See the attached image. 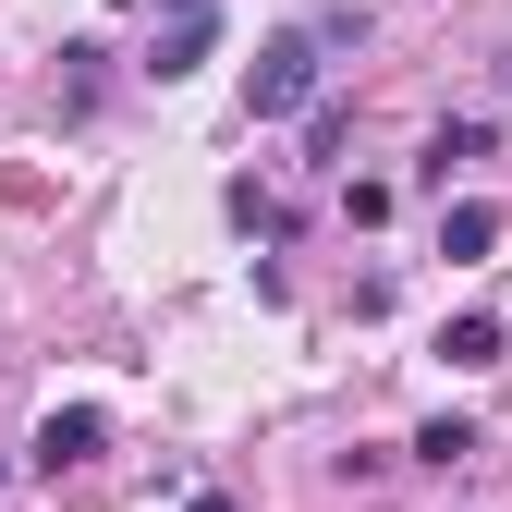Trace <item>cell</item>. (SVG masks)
<instances>
[{
	"mask_svg": "<svg viewBox=\"0 0 512 512\" xmlns=\"http://www.w3.org/2000/svg\"><path fill=\"white\" fill-rule=\"evenodd\" d=\"M317 98V37H269L244 61V122H293Z\"/></svg>",
	"mask_w": 512,
	"mask_h": 512,
	"instance_id": "1",
	"label": "cell"
},
{
	"mask_svg": "<svg viewBox=\"0 0 512 512\" xmlns=\"http://www.w3.org/2000/svg\"><path fill=\"white\" fill-rule=\"evenodd\" d=\"M208 49H220V0H171V25H159V49H147V74H159V86H183Z\"/></svg>",
	"mask_w": 512,
	"mask_h": 512,
	"instance_id": "2",
	"label": "cell"
},
{
	"mask_svg": "<svg viewBox=\"0 0 512 512\" xmlns=\"http://www.w3.org/2000/svg\"><path fill=\"white\" fill-rule=\"evenodd\" d=\"M98 439H110V415H98V403H49V415H37V476L98 464Z\"/></svg>",
	"mask_w": 512,
	"mask_h": 512,
	"instance_id": "3",
	"label": "cell"
},
{
	"mask_svg": "<svg viewBox=\"0 0 512 512\" xmlns=\"http://www.w3.org/2000/svg\"><path fill=\"white\" fill-rule=\"evenodd\" d=\"M500 342H512V330H500L488 305H476V317H452V330H439V354H452V366H500Z\"/></svg>",
	"mask_w": 512,
	"mask_h": 512,
	"instance_id": "5",
	"label": "cell"
},
{
	"mask_svg": "<svg viewBox=\"0 0 512 512\" xmlns=\"http://www.w3.org/2000/svg\"><path fill=\"white\" fill-rule=\"evenodd\" d=\"M464 159H488V122H439V135H427V183H452Z\"/></svg>",
	"mask_w": 512,
	"mask_h": 512,
	"instance_id": "6",
	"label": "cell"
},
{
	"mask_svg": "<svg viewBox=\"0 0 512 512\" xmlns=\"http://www.w3.org/2000/svg\"><path fill=\"white\" fill-rule=\"evenodd\" d=\"M464 452H476V427H464V415H439V427H415V464H464Z\"/></svg>",
	"mask_w": 512,
	"mask_h": 512,
	"instance_id": "7",
	"label": "cell"
},
{
	"mask_svg": "<svg viewBox=\"0 0 512 512\" xmlns=\"http://www.w3.org/2000/svg\"><path fill=\"white\" fill-rule=\"evenodd\" d=\"M500 244V208L488 196H452V208H439V256H488Z\"/></svg>",
	"mask_w": 512,
	"mask_h": 512,
	"instance_id": "4",
	"label": "cell"
}]
</instances>
